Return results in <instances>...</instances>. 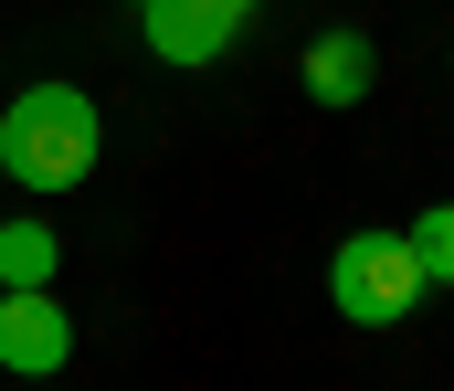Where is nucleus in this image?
Instances as JSON below:
<instances>
[{"instance_id":"obj_1","label":"nucleus","mask_w":454,"mask_h":391,"mask_svg":"<svg viewBox=\"0 0 454 391\" xmlns=\"http://www.w3.org/2000/svg\"><path fill=\"white\" fill-rule=\"evenodd\" d=\"M96 148H106V117L85 85H21L0 106V180H21V191H74L96 169Z\"/></svg>"},{"instance_id":"obj_2","label":"nucleus","mask_w":454,"mask_h":391,"mask_svg":"<svg viewBox=\"0 0 454 391\" xmlns=\"http://www.w3.org/2000/svg\"><path fill=\"white\" fill-rule=\"evenodd\" d=\"M434 285H423V254H412V233H348L339 254H328V307H339L348 328H402L412 307H423Z\"/></svg>"},{"instance_id":"obj_3","label":"nucleus","mask_w":454,"mask_h":391,"mask_svg":"<svg viewBox=\"0 0 454 391\" xmlns=\"http://www.w3.org/2000/svg\"><path fill=\"white\" fill-rule=\"evenodd\" d=\"M64 360H74V317L53 307V285H0V371L53 381Z\"/></svg>"},{"instance_id":"obj_4","label":"nucleus","mask_w":454,"mask_h":391,"mask_svg":"<svg viewBox=\"0 0 454 391\" xmlns=\"http://www.w3.org/2000/svg\"><path fill=\"white\" fill-rule=\"evenodd\" d=\"M137 21H148V53L159 64H223L232 32H243L232 0H137Z\"/></svg>"},{"instance_id":"obj_5","label":"nucleus","mask_w":454,"mask_h":391,"mask_svg":"<svg viewBox=\"0 0 454 391\" xmlns=\"http://www.w3.org/2000/svg\"><path fill=\"white\" fill-rule=\"evenodd\" d=\"M370 74H380V53H370L359 21H339V32L307 43V96L317 106H370Z\"/></svg>"},{"instance_id":"obj_6","label":"nucleus","mask_w":454,"mask_h":391,"mask_svg":"<svg viewBox=\"0 0 454 391\" xmlns=\"http://www.w3.org/2000/svg\"><path fill=\"white\" fill-rule=\"evenodd\" d=\"M53 264H64L53 223H0V285H53Z\"/></svg>"},{"instance_id":"obj_7","label":"nucleus","mask_w":454,"mask_h":391,"mask_svg":"<svg viewBox=\"0 0 454 391\" xmlns=\"http://www.w3.org/2000/svg\"><path fill=\"white\" fill-rule=\"evenodd\" d=\"M402 233H412V254H423V285H454V201H434V212H412Z\"/></svg>"},{"instance_id":"obj_8","label":"nucleus","mask_w":454,"mask_h":391,"mask_svg":"<svg viewBox=\"0 0 454 391\" xmlns=\"http://www.w3.org/2000/svg\"><path fill=\"white\" fill-rule=\"evenodd\" d=\"M232 11H264V0H232Z\"/></svg>"},{"instance_id":"obj_9","label":"nucleus","mask_w":454,"mask_h":391,"mask_svg":"<svg viewBox=\"0 0 454 391\" xmlns=\"http://www.w3.org/2000/svg\"><path fill=\"white\" fill-rule=\"evenodd\" d=\"M127 11H137V0H127Z\"/></svg>"}]
</instances>
